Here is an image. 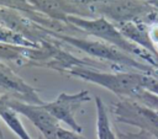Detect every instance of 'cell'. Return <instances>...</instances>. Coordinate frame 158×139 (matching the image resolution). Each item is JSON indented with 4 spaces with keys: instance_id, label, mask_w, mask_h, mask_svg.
I'll list each match as a JSON object with an SVG mask.
<instances>
[{
    "instance_id": "cell-1",
    "label": "cell",
    "mask_w": 158,
    "mask_h": 139,
    "mask_svg": "<svg viewBox=\"0 0 158 139\" xmlns=\"http://www.w3.org/2000/svg\"><path fill=\"white\" fill-rule=\"evenodd\" d=\"M89 101L88 91H81L78 93H67L62 92L57 96V98L48 103H42V106L58 121L64 122L69 125V128L77 133L81 130V127L77 123L74 114L79 109L83 102Z\"/></svg>"
},
{
    "instance_id": "cell-2",
    "label": "cell",
    "mask_w": 158,
    "mask_h": 139,
    "mask_svg": "<svg viewBox=\"0 0 158 139\" xmlns=\"http://www.w3.org/2000/svg\"><path fill=\"white\" fill-rule=\"evenodd\" d=\"M15 112L27 117L44 135L46 139H57L59 122L42 106L15 100H4Z\"/></svg>"
},
{
    "instance_id": "cell-3",
    "label": "cell",
    "mask_w": 158,
    "mask_h": 139,
    "mask_svg": "<svg viewBox=\"0 0 158 139\" xmlns=\"http://www.w3.org/2000/svg\"><path fill=\"white\" fill-rule=\"evenodd\" d=\"M0 87L21 95L25 100H27L28 103H33V105L44 103L38 97L37 92L28 84H26L20 76H17L10 68L4 65L2 63H0Z\"/></svg>"
},
{
    "instance_id": "cell-4",
    "label": "cell",
    "mask_w": 158,
    "mask_h": 139,
    "mask_svg": "<svg viewBox=\"0 0 158 139\" xmlns=\"http://www.w3.org/2000/svg\"><path fill=\"white\" fill-rule=\"evenodd\" d=\"M37 9H40L42 12L48 14L51 17L57 18L59 21H65L68 18V12H74V6L65 5L63 1L59 0H31Z\"/></svg>"
},
{
    "instance_id": "cell-5",
    "label": "cell",
    "mask_w": 158,
    "mask_h": 139,
    "mask_svg": "<svg viewBox=\"0 0 158 139\" xmlns=\"http://www.w3.org/2000/svg\"><path fill=\"white\" fill-rule=\"evenodd\" d=\"M37 50L35 49H25L22 46H15V44H7V43H1L0 42V59H19L21 57H30L32 59H38L40 54L36 53Z\"/></svg>"
},
{
    "instance_id": "cell-6",
    "label": "cell",
    "mask_w": 158,
    "mask_h": 139,
    "mask_svg": "<svg viewBox=\"0 0 158 139\" xmlns=\"http://www.w3.org/2000/svg\"><path fill=\"white\" fill-rule=\"evenodd\" d=\"M96 106H98V137L99 139H115L110 130L106 111L100 98H96Z\"/></svg>"
},
{
    "instance_id": "cell-7",
    "label": "cell",
    "mask_w": 158,
    "mask_h": 139,
    "mask_svg": "<svg viewBox=\"0 0 158 139\" xmlns=\"http://www.w3.org/2000/svg\"><path fill=\"white\" fill-rule=\"evenodd\" d=\"M0 5H5L9 7H16V9H21L25 10L27 12H30V7L26 4V0H0Z\"/></svg>"
},
{
    "instance_id": "cell-8",
    "label": "cell",
    "mask_w": 158,
    "mask_h": 139,
    "mask_svg": "<svg viewBox=\"0 0 158 139\" xmlns=\"http://www.w3.org/2000/svg\"><path fill=\"white\" fill-rule=\"evenodd\" d=\"M57 139H84V138H80L79 135H77L74 130H65L59 127L57 133Z\"/></svg>"
},
{
    "instance_id": "cell-9",
    "label": "cell",
    "mask_w": 158,
    "mask_h": 139,
    "mask_svg": "<svg viewBox=\"0 0 158 139\" xmlns=\"http://www.w3.org/2000/svg\"><path fill=\"white\" fill-rule=\"evenodd\" d=\"M0 139H2V133H1V128H0Z\"/></svg>"
}]
</instances>
